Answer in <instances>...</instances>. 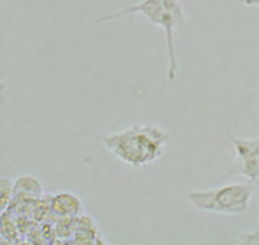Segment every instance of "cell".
<instances>
[{
    "label": "cell",
    "instance_id": "4fadbf2b",
    "mask_svg": "<svg viewBox=\"0 0 259 245\" xmlns=\"http://www.w3.org/2000/svg\"><path fill=\"white\" fill-rule=\"evenodd\" d=\"M258 225H259V218H258Z\"/></svg>",
    "mask_w": 259,
    "mask_h": 245
},
{
    "label": "cell",
    "instance_id": "7c38bea8",
    "mask_svg": "<svg viewBox=\"0 0 259 245\" xmlns=\"http://www.w3.org/2000/svg\"><path fill=\"white\" fill-rule=\"evenodd\" d=\"M256 183H258V186H259V179H258V180H256Z\"/></svg>",
    "mask_w": 259,
    "mask_h": 245
},
{
    "label": "cell",
    "instance_id": "7a4b0ae2",
    "mask_svg": "<svg viewBox=\"0 0 259 245\" xmlns=\"http://www.w3.org/2000/svg\"><path fill=\"white\" fill-rule=\"evenodd\" d=\"M130 15H141L151 25L163 29L167 52V79L170 83L176 81L177 75H179L176 32L182 26H185L186 23L185 8H183L182 2L180 0H140L127 8L102 15L95 19V23L101 25V23L112 22V20L130 16Z\"/></svg>",
    "mask_w": 259,
    "mask_h": 245
},
{
    "label": "cell",
    "instance_id": "30bf717a",
    "mask_svg": "<svg viewBox=\"0 0 259 245\" xmlns=\"http://www.w3.org/2000/svg\"><path fill=\"white\" fill-rule=\"evenodd\" d=\"M242 244H249V245H259V229L252 231V232H246L243 235L239 236Z\"/></svg>",
    "mask_w": 259,
    "mask_h": 245
},
{
    "label": "cell",
    "instance_id": "5b68a950",
    "mask_svg": "<svg viewBox=\"0 0 259 245\" xmlns=\"http://www.w3.org/2000/svg\"><path fill=\"white\" fill-rule=\"evenodd\" d=\"M49 205H51V214L59 219H71L82 215V200L75 193H69V192L54 193V196L49 198Z\"/></svg>",
    "mask_w": 259,
    "mask_h": 245
},
{
    "label": "cell",
    "instance_id": "6da1fadb",
    "mask_svg": "<svg viewBox=\"0 0 259 245\" xmlns=\"http://www.w3.org/2000/svg\"><path fill=\"white\" fill-rule=\"evenodd\" d=\"M168 140V133L158 124L140 123L104 136L102 146L117 161L139 169L161 160Z\"/></svg>",
    "mask_w": 259,
    "mask_h": 245
},
{
    "label": "cell",
    "instance_id": "3957f363",
    "mask_svg": "<svg viewBox=\"0 0 259 245\" xmlns=\"http://www.w3.org/2000/svg\"><path fill=\"white\" fill-rule=\"evenodd\" d=\"M253 196V188L249 183H228L219 188L186 192V200L199 211L241 215L248 211Z\"/></svg>",
    "mask_w": 259,
    "mask_h": 245
},
{
    "label": "cell",
    "instance_id": "8992f818",
    "mask_svg": "<svg viewBox=\"0 0 259 245\" xmlns=\"http://www.w3.org/2000/svg\"><path fill=\"white\" fill-rule=\"evenodd\" d=\"M69 239L72 244H97L100 239V231L93 218L88 215L74 218L72 234Z\"/></svg>",
    "mask_w": 259,
    "mask_h": 245
},
{
    "label": "cell",
    "instance_id": "52a82bcc",
    "mask_svg": "<svg viewBox=\"0 0 259 245\" xmlns=\"http://www.w3.org/2000/svg\"><path fill=\"white\" fill-rule=\"evenodd\" d=\"M44 195L42 182L32 176L23 175L15 180V198L13 200H40Z\"/></svg>",
    "mask_w": 259,
    "mask_h": 245
},
{
    "label": "cell",
    "instance_id": "277c9868",
    "mask_svg": "<svg viewBox=\"0 0 259 245\" xmlns=\"http://www.w3.org/2000/svg\"><path fill=\"white\" fill-rule=\"evenodd\" d=\"M229 139L235 149L239 173L249 182H256L259 179V139H242L233 134Z\"/></svg>",
    "mask_w": 259,
    "mask_h": 245
},
{
    "label": "cell",
    "instance_id": "ba28073f",
    "mask_svg": "<svg viewBox=\"0 0 259 245\" xmlns=\"http://www.w3.org/2000/svg\"><path fill=\"white\" fill-rule=\"evenodd\" d=\"M15 198V180L2 178L0 179V211L2 214L8 212L10 203Z\"/></svg>",
    "mask_w": 259,
    "mask_h": 245
},
{
    "label": "cell",
    "instance_id": "9c48e42d",
    "mask_svg": "<svg viewBox=\"0 0 259 245\" xmlns=\"http://www.w3.org/2000/svg\"><path fill=\"white\" fill-rule=\"evenodd\" d=\"M2 239H5L6 242H16L18 241L15 224L8 219L6 214H2Z\"/></svg>",
    "mask_w": 259,
    "mask_h": 245
},
{
    "label": "cell",
    "instance_id": "8fae6325",
    "mask_svg": "<svg viewBox=\"0 0 259 245\" xmlns=\"http://www.w3.org/2000/svg\"><path fill=\"white\" fill-rule=\"evenodd\" d=\"M239 3L243 6H249V8H253V6L259 8V0H239Z\"/></svg>",
    "mask_w": 259,
    "mask_h": 245
}]
</instances>
